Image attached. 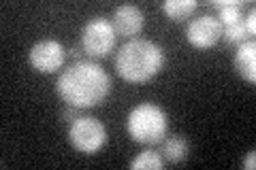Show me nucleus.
<instances>
[{"instance_id":"8","label":"nucleus","mask_w":256,"mask_h":170,"mask_svg":"<svg viewBox=\"0 0 256 170\" xmlns=\"http://www.w3.org/2000/svg\"><path fill=\"white\" fill-rule=\"evenodd\" d=\"M114 28L122 36H134L143 28V13L134 4H122L116 9L114 15Z\"/></svg>"},{"instance_id":"18","label":"nucleus","mask_w":256,"mask_h":170,"mask_svg":"<svg viewBox=\"0 0 256 170\" xmlns=\"http://www.w3.org/2000/svg\"><path fill=\"white\" fill-rule=\"evenodd\" d=\"M68 55H70V58H75V60L79 62V55H82V51H79L77 47H73V49H70V53H68Z\"/></svg>"},{"instance_id":"3","label":"nucleus","mask_w":256,"mask_h":170,"mask_svg":"<svg viewBox=\"0 0 256 170\" xmlns=\"http://www.w3.org/2000/svg\"><path fill=\"white\" fill-rule=\"evenodd\" d=\"M166 128H169V117L162 107L154 102H141L137 104L126 119V132L128 136L139 145H156L162 143Z\"/></svg>"},{"instance_id":"17","label":"nucleus","mask_w":256,"mask_h":170,"mask_svg":"<svg viewBox=\"0 0 256 170\" xmlns=\"http://www.w3.org/2000/svg\"><path fill=\"white\" fill-rule=\"evenodd\" d=\"M254 166H256V151H250V153H248V156L244 158V168L254 170Z\"/></svg>"},{"instance_id":"14","label":"nucleus","mask_w":256,"mask_h":170,"mask_svg":"<svg viewBox=\"0 0 256 170\" xmlns=\"http://www.w3.org/2000/svg\"><path fill=\"white\" fill-rule=\"evenodd\" d=\"M222 38L226 40L228 45H242V43H246V40H248V30L244 26V21L222 28Z\"/></svg>"},{"instance_id":"5","label":"nucleus","mask_w":256,"mask_h":170,"mask_svg":"<svg viewBox=\"0 0 256 170\" xmlns=\"http://www.w3.org/2000/svg\"><path fill=\"white\" fill-rule=\"evenodd\" d=\"M68 141L70 145L86 156L98 153L107 143V130L96 117L84 115L77 117L68 128Z\"/></svg>"},{"instance_id":"4","label":"nucleus","mask_w":256,"mask_h":170,"mask_svg":"<svg viewBox=\"0 0 256 170\" xmlns=\"http://www.w3.org/2000/svg\"><path fill=\"white\" fill-rule=\"evenodd\" d=\"M118 32L107 17H92L82 30V49L90 58H107L116 47Z\"/></svg>"},{"instance_id":"7","label":"nucleus","mask_w":256,"mask_h":170,"mask_svg":"<svg viewBox=\"0 0 256 170\" xmlns=\"http://www.w3.org/2000/svg\"><path fill=\"white\" fill-rule=\"evenodd\" d=\"M186 38L196 49H210L222 38V23L214 15H201L188 23Z\"/></svg>"},{"instance_id":"16","label":"nucleus","mask_w":256,"mask_h":170,"mask_svg":"<svg viewBox=\"0 0 256 170\" xmlns=\"http://www.w3.org/2000/svg\"><path fill=\"white\" fill-rule=\"evenodd\" d=\"M244 26L248 30V34H254V30H256V13H254V9L248 13V17L244 19Z\"/></svg>"},{"instance_id":"9","label":"nucleus","mask_w":256,"mask_h":170,"mask_svg":"<svg viewBox=\"0 0 256 170\" xmlns=\"http://www.w3.org/2000/svg\"><path fill=\"white\" fill-rule=\"evenodd\" d=\"M235 70L239 72V77L246 79L248 83L256 81V43L254 40H246L239 45V49L235 51Z\"/></svg>"},{"instance_id":"13","label":"nucleus","mask_w":256,"mask_h":170,"mask_svg":"<svg viewBox=\"0 0 256 170\" xmlns=\"http://www.w3.org/2000/svg\"><path fill=\"white\" fill-rule=\"evenodd\" d=\"M162 166H164L162 156L156 153V151H152V149L141 151L139 156L130 162V168L132 170H158V168H162Z\"/></svg>"},{"instance_id":"11","label":"nucleus","mask_w":256,"mask_h":170,"mask_svg":"<svg viewBox=\"0 0 256 170\" xmlns=\"http://www.w3.org/2000/svg\"><path fill=\"white\" fill-rule=\"evenodd\" d=\"M188 158V143L184 136H169L162 143V160L171 164H180Z\"/></svg>"},{"instance_id":"2","label":"nucleus","mask_w":256,"mask_h":170,"mask_svg":"<svg viewBox=\"0 0 256 170\" xmlns=\"http://www.w3.org/2000/svg\"><path fill=\"white\" fill-rule=\"evenodd\" d=\"M164 66V49L150 38H132L120 47L116 70L128 83H146Z\"/></svg>"},{"instance_id":"6","label":"nucleus","mask_w":256,"mask_h":170,"mask_svg":"<svg viewBox=\"0 0 256 170\" xmlns=\"http://www.w3.org/2000/svg\"><path fill=\"white\" fill-rule=\"evenodd\" d=\"M64 60H66V49H64L60 40H54V38L38 40L36 45H32V49L28 53L30 66L36 72H43V75H52V72L62 68Z\"/></svg>"},{"instance_id":"15","label":"nucleus","mask_w":256,"mask_h":170,"mask_svg":"<svg viewBox=\"0 0 256 170\" xmlns=\"http://www.w3.org/2000/svg\"><path fill=\"white\" fill-rule=\"evenodd\" d=\"M79 111H82V109L70 107V104H68V107L62 111V119H64V121H68V124H73V121H75L77 117H82V115H79Z\"/></svg>"},{"instance_id":"1","label":"nucleus","mask_w":256,"mask_h":170,"mask_svg":"<svg viewBox=\"0 0 256 170\" xmlns=\"http://www.w3.org/2000/svg\"><path fill=\"white\" fill-rule=\"evenodd\" d=\"M56 92L60 98L77 109L98 107L111 92V79L105 68L90 60L73 62L56 83Z\"/></svg>"},{"instance_id":"12","label":"nucleus","mask_w":256,"mask_h":170,"mask_svg":"<svg viewBox=\"0 0 256 170\" xmlns=\"http://www.w3.org/2000/svg\"><path fill=\"white\" fill-rule=\"evenodd\" d=\"M196 0H166L162 2V11L166 13V17L173 21H184L196 11Z\"/></svg>"},{"instance_id":"10","label":"nucleus","mask_w":256,"mask_h":170,"mask_svg":"<svg viewBox=\"0 0 256 170\" xmlns=\"http://www.w3.org/2000/svg\"><path fill=\"white\" fill-rule=\"evenodd\" d=\"M212 6L218 11V21L222 23V28L242 21L244 2H239V0H212Z\"/></svg>"}]
</instances>
